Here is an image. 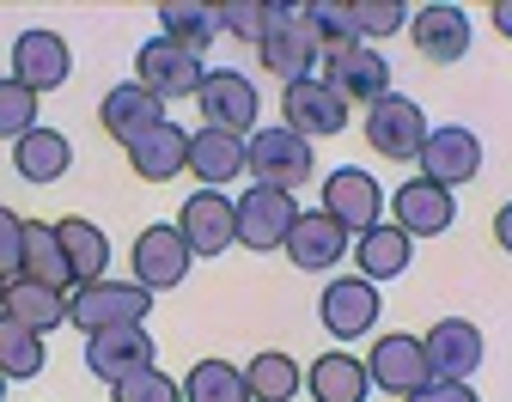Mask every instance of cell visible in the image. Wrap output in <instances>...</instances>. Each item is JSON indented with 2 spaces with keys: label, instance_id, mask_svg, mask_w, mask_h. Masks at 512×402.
<instances>
[{
  "label": "cell",
  "instance_id": "obj_38",
  "mask_svg": "<svg viewBox=\"0 0 512 402\" xmlns=\"http://www.w3.org/2000/svg\"><path fill=\"white\" fill-rule=\"evenodd\" d=\"M110 402H183V378L147 366V372H135V378H122V384L110 390Z\"/></svg>",
  "mask_w": 512,
  "mask_h": 402
},
{
  "label": "cell",
  "instance_id": "obj_15",
  "mask_svg": "<svg viewBox=\"0 0 512 402\" xmlns=\"http://www.w3.org/2000/svg\"><path fill=\"white\" fill-rule=\"evenodd\" d=\"M153 360H159V342L147 335V323H141V329H104V335H86V372L104 378L110 390H116L122 378L147 372Z\"/></svg>",
  "mask_w": 512,
  "mask_h": 402
},
{
  "label": "cell",
  "instance_id": "obj_44",
  "mask_svg": "<svg viewBox=\"0 0 512 402\" xmlns=\"http://www.w3.org/2000/svg\"><path fill=\"white\" fill-rule=\"evenodd\" d=\"M7 384H13V378H7V372H0V402H7Z\"/></svg>",
  "mask_w": 512,
  "mask_h": 402
},
{
  "label": "cell",
  "instance_id": "obj_9",
  "mask_svg": "<svg viewBox=\"0 0 512 402\" xmlns=\"http://www.w3.org/2000/svg\"><path fill=\"white\" fill-rule=\"evenodd\" d=\"M171 226L183 232V244L196 250V256H226V250L238 244V201H232L226 189H196V195L177 208Z\"/></svg>",
  "mask_w": 512,
  "mask_h": 402
},
{
  "label": "cell",
  "instance_id": "obj_28",
  "mask_svg": "<svg viewBox=\"0 0 512 402\" xmlns=\"http://www.w3.org/2000/svg\"><path fill=\"white\" fill-rule=\"evenodd\" d=\"M305 390H311L317 402H366V396H372V372H366V360L330 348L324 360H311Z\"/></svg>",
  "mask_w": 512,
  "mask_h": 402
},
{
  "label": "cell",
  "instance_id": "obj_21",
  "mask_svg": "<svg viewBox=\"0 0 512 402\" xmlns=\"http://www.w3.org/2000/svg\"><path fill=\"white\" fill-rule=\"evenodd\" d=\"M452 220H458L452 189H439L427 177L397 183V195H391V226H403L409 238H439V232H452Z\"/></svg>",
  "mask_w": 512,
  "mask_h": 402
},
{
  "label": "cell",
  "instance_id": "obj_20",
  "mask_svg": "<svg viewBox=\"0 0 512 402\" xmlns=\"http://www.w3.org/2000/svg\"><path fill=\"white\" fill-rule=\"evenodd\" d=\"M427 366H433V378H445V384H470V372L482 366V329L470 323V317H439L427 335Z\"/></svg>",
  "mask_w": 512,
  "mask_h": 402
},
{
  "label": "cell",
  "instance_id": "obj_18",
  "mask_svg": "<svg viewBox=\"0 0 512 402\" xmlns=\"http://www.w3.org/2000/svg\"><path fill=\"white\" fill-rule=\"evenodd\" d=\"M470 13L464 7H415L409 13V43H415V55L421 61H433V67H452V61H464V49H470Z\"/></svg>",
  "mask_w": 512,
  "mask_h": 402
},
{
  "label": "cell",
  "instance_id": "obj_23",
  "mask_svg": "<svg viewBox=\"0 0 512 402\" xmlns=\"http://www.w3.org/2000/svg\"><path fill=\"white\" fill-rule=\"evenodd\" d=\"M189 177H196L202 189H226V183L250 177L244 141L226 134V128H196V134H189Z\"/></svg>",
  "mask_w": 512,
  "mask_h": 402
},
{
  "label": "cell",
  "instance_id": "obj_7",
  "mask_svg": "<svg viewBox=\"0 0 512 402\" xmlns=\"http://www.w3.org/2000/svg\"><path fill=\"white\" fill-rule=\"evenodd\" d=\"M135 80H141L159 104H171V98H196L202 80H208V67H202L196 49H183V43H171V37L159 31V37H147V43L135 49Z\"/></svg>",
  "mask_w": 512,
  "mask_h": 402
},
{
  "label": "cell",
  "instance_id": "obj_11",
  "mask_svg": "<svg viewBox=\"0 0 512 402\" xmlns=\"http://www.w3.org/2000/svg\"><path fill=\"white\" fill-rule=\"evenodd\" d=\"M189 262H196V250L183 244L177 226H147L135 238V250H128V268H135L128 281H141L147 293H171V287L189 281Z\"/></svg>",
  "mask_w": 512,
  "mask_h": 402
},
{
  "label": "cell",
  "instance_id": "obj_27",
  "mask_svg": "<svg viewBox=\"0 0 512 402\" xmlns=\"http://www.w3.org/2000/svg\"><path fill=\"white\" fill-rule=\"evenodd\" d=\"M13 171L25 183H61V177L74 171V141L61 128H31L25 141L13 147Z\"/></svg>",
  "mask_w": 512,
  "mask_h": 402
},
{
  "label": "cell",
  "instance_id": "obj_34",
  "mask_svg": "<svg viewBox=\"0 0 512 402\" xmlns=\"http://www.w3.org/2000/svg\"><path fill=\"white\" fill-rule=\"evenodd\" d=\"M43 366H49L43 335L13 323V317H0V372H7V378H37Z\"/></svg>",
  "mask_w": 512,
  "mask_h": 402
},
{
  "label": "cell",
  "instance_id": "obj_1",
  "mask_svg": "<svg viewBox=\"0 0 512 402\" xmlns=\"http://www.w3.org/2000/svg\"><path fill=\"white\" fill-rule=\"evenodd\" d=\"M153 317V293L141 281H92L68 293V323L80 335H104V329H141Z\"/></svg>",
  "mask_w": 512,
  "mask_h": 402
},
{
  "label": "cell",
  "instance_id": "obj_30",
  "mask_svg": "<svg viewBox=\"0 0 512 402\" xmlns=\"http://www.w3.org/2000/svg\"><path fill=\"white\" fill-rule=\"evenodd\" d=\"M25 281L55 287V293H74L68 256H61V238H55V226H43V220H31V226H25Z\"/></svg>",
  "mask_w": 512,
  "mask_h": 402
},
{
  "label": "cell",
  "instance_id": "obj_37",
  "mask_svg": "<svg viewBox=\"0 0 512 402\" xmlns=\"http://www.w3.org/2000/svg\"><path fill=\"white\" fill-rule=\"evenodd\" d=\"M269 25H275V0H226L220 7V31H232L238 43H263Z\"/></svg>",
  "mask_w": 512,
  "mask_h": 402
},
{
  "label": "cell",
  "instance_id": "obj_13",
  "mask_svg": "<svg viewBox=\"0 0 512 402\" xmlns=\"http://www.w3.org/2000/svg\"><path fill=\"white\" fill-rule=\"evenodd\" d=\"M324 214H330L336 226H348L354 238L372 232V226L384 220V189H378V177L360 171V165H336V171L324 177Z\"/></svg>",
  "mask_w": 512,
  "mask_h": 402
},
{
  "label": "cell",
  "instance_id": "obj_19",
  "mask_svg": "<svg viewBox=\"0 0 512 402\" xmlns=\"http://www.w3.org/2000/svg\"><path fill=\"white\" fill-rule=\"evenodd\" d=\"M159 122H171V116H165V104L141 80H122V86H110L98 98V128L110 134V141H122V147H135L141 134H153Z\"/></svg>",
  "mask_w": 512,
  "mask_h": 402
},
{
  "label": "cell",
  "instance_id": "obj_24",
  "mask_svg": "<svg viewBox=\"0 0 512 402\" xmlns=\"http://www.w3.org/2000/svg\"><path fill=\"white\" fill-rule=\"evenodd\" d=\"M409 256H415V238L403 232V226H391V220H378L372 232H360L354 238V262H360V281H397V275H409Z\"/></svg>",
  "mask_w": 512,
  "mask_h": 402
},
{
  "label": "cell",
  "instance_id": "obj_42",
  "mask_svg": "<svg viewBox=\"0 0 512 402\" xmlns=\"http://www.w3.org/2000/svg\"><path fill=\"white\" fill-rule=\"evenodd\" d=\"M488 25H494L506 43H512V0H494V7H488Z\"/></svg>",
  "mask_w": 512,
  "mask_h": 402
},
{
  "label": "cell",
  "instance_id": "obj_3",
  "mask_svg": "<svg viewBox=\"0 0 512 402\" xmlns=\"http://www.w3.org/2000/svg\"><path fill=\"white\" fill-rule=\"evenodd\" d=\"M256 61H263V74H275L281 86L311 80L317 67H324V43H317L305 7H281L275 0V25L263 31V43H256Z\"/></svg>",
  "mask_w": 512,
  "mask_h": 402
},
{
  "label": "cell",
  "instance_id": "obj_16",
  "mask_svg": "<svg viewBox=\"0 0 512 402\" xmlns=\"http://www.w3.org/2000/svg\"><path fill=\"white\" fill-rule=\"evenodd\" d=\"M68 74H74V49L61 31L31 25L13 37V80H25L31 92H55V86H68Z\"/></svg>",
  "mask_w": 512,
  "mask_h": 402
},
{
  "label": "cell",
  "instance_id": "obj_43",
  "mask_svg": "<svg viewBox=\"0 0 512 402\" xmlns=\"http://www.w3.org/2000/svg\"><path fill=\"white\" fill-rule=\"evenodd\" d=\"M494 244H500V250L512 256V201H506V208L494 214Z\"/></svg>",
  "mask_w": 512,
  "mask_h": 402
},
{
  "label": "cell",
  "instance_id": "obj_8",
  "mask_svg": "<svg viewBox=\"0 0 512 402\" xmlns=\"http://www.w3.org/2000/svg\"><path fill=\"white\" fill-rule=\"evenodd\" d=\"M299 201L287 195V189H269V183H250L244 195H238V244L244 250H281L287 238H293V226H299Z\"/></svg>",
  "mask_w": 512,
  "mask_h": 402
},
{
  "label": "cell",
  "instance_id": "obj_41",
  "mask_svg": "<svg viewBox=\"0 0 512 402\" xmlns=\"http://www.w3.org/2000/svg\"><path fill=\"white\" fill-rule=\"evenodd\" d=\"M409 402H482L476 396V384H445V378H433L421 396H409Z\"/></svg>",
  "mask_w": 512,
  "mask_h": 402
},
{
  "label": "cell",
  "instance_id": "obj_12",
  "mask_svg": "<svg viewBox=\"0 0 512 402\" xmlns=\"http://www.w3.org/2000/svg\"><path fill=\"white\" fill-rule=\"evenodd\" d=\"M348 104H378V98H391V61H384V49H372V43H348V49H330L324 55V67H317Z\"/></svg>",
  "mask_w": 512,
  "mask_h": 402
},
{
  "label": "cell",
  "instance_id": "obj_32",
  "mask_svg": "<svg viewBox=\"0 0 512 402\" xmlns=\"http://www.w3.org/2000/svg\"><path fill=\"white\" fill-rule=\"evenodd\" d=\"M159 25H165L171 43H183V49L202 55V49L220 37V7H202V0H165V7H159Z\"/></svg>",
  "mask_w": 512,
  "mask_h": 402
},
{
  "label": "cell",
  "instance_id": "obj_10",
  "mask_svg": "<svg viewBox=\"0 0 512 402\" xmlns=\"http://www.w3.org/2000/svg\"><path fill=\"white\" fill-rule=\"evenodd\" d=\"M281 122L293 134H305V141H324V134H342L348 128V98L324 74L293 80V86H281Z\"/></svg>",
  "mask_w": 512,
  "mask_h": 402
},
{
  "label": "cell",
  "instance_id": "obj_40",
  "mask_svg": "<svg viewBox=\"0 0 512 402\" xmlns=\"http://www.w3.org/2000/svg\"><path fill=\"white\" fill-rule=\"evenodd\" d=\"M25 226L31 220H19L7 201H0V281H25Z\"/></svg>",
  "mask_w": 512,
  "mask_h": 402
},
{
  "label": "cell",
  "instance_id": "obj_26",
  "mask_svg": "<svg viewBox=\"0 0 512 402\" xmlns=\"http://www.w3.org/2000/svg\"><path fill=\"white\" fill-rule=\"evenodd\" d=\"M55 238H61V256H68L74 287L104 281V268H110V238H104V226H92V220L68 214V220H55Z\"/></svg>",
  "mask_w": 512,
  "mask_h": 402
},
{
  "label": "cell",
  "instance_id": "obj_17",
  "mask_svg": "<svg viewBox=\"0 0 512 402\" xmlns=\"http://www.w3.org/2000/svg\"><path fill=\"white\" fill-rule=\"evenodd\" d=\"M317 323H324L336 342H360V335H372V323H378V287L360 281V275H336L324 287V299H317Z\"/></svg>",
  "mask_w": 512,
  "mask_h": 402
},
{
  "label": "cell",
  "instance_id": "obj_6",
  "mask_svg": "<svg viewBox=\"0 0 512 402\" xmlns=\"http://www.w3.org/2000/svg\"><path fill=\"white\" fill-rule=\"evenodd\" d=\"M196 110H202V128H226L238 141H250L256 116H263V92H256V80L238 74V67H208V80L196 92Z\"/></svg>",
  "mask_w": 512,
  "mask_h": 402
},
{
  "label": "cell",
  "instance_id": "obj_14",
  "mask_svg": "<svg viewBox=\"0 0 512 402\" xmlns=\"http://www.w3.org/2000/svg\"><path fill=\"white\" fill-rule=\"evenodd\" d=\"M421 177L439 183V189L476 183V177H482V141H476V128H464V122H439V128L427 134Z\"/></svg>",
  "mask_w": 512,
  "mask_h": 402
},
{
  "label": "cell",
  "instance_id": "obj_4",
  "mask_svg": "<svg viewBox=\"0 0 512 402\" xmlns=\"http://www.w3.org/2000/svg\"><path fill=\"white\" fill-rule=\"evenodd\" d=\"M366 141H372V153H384L391 165H421V153H427V134H433V122H427V110L415 104V98H403V92H391V98H378L372 110H366Z\"/></svg>",
  "mask_w": 512,
  "mask_h": 402
},
{
  "label": "cell",
  "instance_id": "obj_5",
  "mask_svg": "<svg viewBox=\"0 0 512 402\" xmlns=\"http://www.w3.org/2000/svg\"><path fill=\"white\" fill-rule=\"evenodd\" d=\"M366 372H372V390L397 396V402H409V396H421L433 384L427 342H421V335H409V329H384L378 342H372V354H366Z\"/></svg>",
  "mask_w": 512,
  "mask_h": 402
},
{
  "label": "cell",
  "instance_id": "obj_33",
  "mask_svg": "<svg viewBox=\"0 0 512 402\" xmlns=\"http://www.w3.org/2000/svg\"><path fill=\"white\" fill-rule=\"evenodd\" d=\"M244 384H250V402H293L299 396V384H305V372H299V360H287V354H256L250 366H244Z\"/></svg>",
  "mask_w": 512,
  "mask_h": 402
},
{
  "label": "cell",
  "instance_id": "obj_35",
  "mask_svg": "<svg viewBox=\"0 0 512 402\" xmlns=\"http://www.w3.org/2000/svg\"><path fill=\"white\" fill-rule=\"evenodd\" d=\"M348 25L360 43H384V37H397L409 31V7H397V0H348Z\"/></svg>",
  "mask_w": 512,
  "mask_h": 402
},
{
  "label": "cell",
  "instance_id": "obj_36",
  "mask_svg": "<svg viewBox=\"0 0 512 402\" xmlns=\"http://www.w3.org/2000/svg\"><path fill=\"white\" fill-rule=\"evenodd\" d=\"M31 128H43V122H37V92H31L25 80L7 74V80H0V141L19 147Z\"/></svg>",
  "mask_w": 512,
  "mask_h": 402
},
{
  "label": "cell",
  "instance_id": "obj_45",
  "mask_svg": "<svg viewBox=\"0 0 512 402\" xmlns=\"http://www.w3.org/2000/svg\"><path fill=\"white\" fill-rule=\"evenodd\" d=\"M0 305H7V281H0Z\"/></svg>",
  "mask_w": 512,
  "mask_h": 402
},
{
  "label": "cell",
  "instance_id": "obj_2",
  "mask_svg": "<svg viewBox=\"0 0 512 402\" xmlns=\"http://www.w3.org/2000/svg\"><path fill=\"white\" fill-rule=\"evenodd\" d=\"M244 153H250V183H269V189L299 195V189L317 177V153H311V141H305V134H293L287 122L256 128L250 141H244Z\"/></svg>",
  "mask_w": 512,
  "mask_h": 402
},
{
  "label": "cell",
  "instance_id": "obj_39",
  "mask_svg": "<svg viewBox=\"0 0 512 402\" xmlns=\"http://www.w3.org/2000/svg\"><path fill=\"white\" fill-rule=\"evenodd\" d=\"M305 19H311L317 43H324V55H330V49H348V43H360V37H354V25H348V0H311V7H305Z\"/></svg>",
  "mask_w": 512,
  "mask_h": 402
},
{
  "label": "cell",
  "instance_id": "obj_29",
  "mask_svg": "<svg viewBox=\"0 0 512 402\" xmlns=\"http://www.w3.org/2000/svg\"><path fill=\"white\" fill-rule=\"evenodd\" d=\"M0 317H13V323H25V329L49 335V329L68 323V293L37 287V281H13V287H7V305H0Z\"/></svg>",
  "mask_w": 512,
  "mask_h": 402
},
{
  "label": "cell",
  "instance_id": "obj_22",
  "mask_svg": "<svg viewBox=\"0 0 512 402\" xmlns=\"http://www.w3.org/2000/svg\"><path fill=\"white\" fill-rule=\"evenodd\" d=\"M287 256H293V268H305V275H330L342 256H354V232L336 226L324 208H305L293 238H287Z\"/></svg>",
  "mask_w": 512,
  "mask_h": 402
},
{
  "label": "cell",
  "instance_id": "obj_31",
  "mask_svg": "<svg viewBox=\"0 0 512 402\" xmlns=\"http://www.w3.org/2000/svg\"><path fill=\"white\" fill-rule=\"evenodd\" d=\"M183 402H250L244 366H232L220 354L196 360V366H189V378H183Z\"/></svg>",
  "mask_w": 512,
  "mask_h": 402
},
{
  "label": "cell",
  "instance_id": "obj_25",
  "mask_svg": "<svg viewBox=\"0 0 512 402\" xmlns=\"http://www.w3.org/2000/svg\"><path fill=\"white\" fill-rule=\"evenodd\" d=\"M128 171L141 183H171L177 171H189V134L177 122H159L153 134H141V141L128 147Z\"/></svg>",
  "mask_w": 512,
  "mask_h": 402
}]
</instances>
